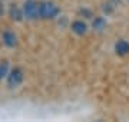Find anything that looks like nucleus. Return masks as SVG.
I'll list each match as a JSON object with an SVG mask.
<instances>
[{"label":"nucleus","instance_id":"nucleus-5","mask_svg":"<svg viewBox=\"0 0 129 122\" xmlns=\"http://www.w3.org/2000/svg\"><path fill=\"white\" fill-rule=\"evenodd\" d=\"M10 17H12V20H14V22H22V20L24 19V14H23V9H20L17 5H12L10 6Z\"/></svg>","mask_w":129,"mask_h":122},{"label":"nucleus","instance_id":"nucleus-7","mask_svg":"<svg viewBox=\"0 0 129 122\" xmlns=\"http://www.w3.org/2000/svg\"><path fill=\"white\" fill-rule=\"evenodd\" d=\"M72 30H73L76 35L82 36V35H85V33H86L88 26H86V23H85V22H82V20H76V22H73V23H72Z\"/></svg>","mask_w":129,"mask_h":122},{"label":"nucleus","instance_id":"nucleus-10","mask_svg":"<svg viewBox=\"0 0 129 122\" xmlns=\"http://www.w3.org/2000/svg\"><path fill=\"white\" fill-rule=\"evenodd\" d=\"M3 14H5V7H3V3L0 2V17H2Z\"/></svg>","mask_w":129,"mask_h":122},{"label":"nucleus","instance_id":"nucleus-6","mask_svg":"<svg viewBox=\"0 0 129 122\" xmlns=\"http://www.w3.org/2000/svg\"><path fill=\"white\" fill-rule=\"evenodd\" d=\"M115 52L119 55V56H125L129 53V43L126 40H119L116 42L115 45Z\"/></svg>","mask_w":129,"mask_h":122},{"label":"nucleus","instance_id":"nucleus-3","mask_svg":"<svg viewBox=\"0 0 129 122\" xmlns=\"http://www.w3.org/2000/svg\"><path fill=\"white\" fill-rule=\"evenodd\" d=\"M22 82H23V72L19 68H14L7 73V85L10 88H17Z\"/></svg>","mask_w":129,"mask_h":122},{"label":"nucleus","instance_id":"nucleus-8","mask_svg":"<svg viewBox=\"0 0 129 122\" xmlns=\"http://www.w3.org/2000/svg\"><path fill=\"white\" fill-rule=\"evenodd\" d=\"M106 26V22L103 17H95V20H93L92 23V27L95 29V30H98V32H102L103 29H105Z\"/></svg>","mask_w":129,"mask_h":122},{"label":"nucleus","instance_id":"nucleus-4","mask_svg":"<svg viewBox=\"0 0 129 122\" xmlns=\"http://www.w3.org/2000/svg\"><path fill=\"white\" fill-rule=\"evenodd\" d=\"M2 39H3V43H5L7 47H14L16 43H17V39H16V35L10 30H6V32L2 33Z\"/></svg>","mask_w":129,"mask_h":122},{"label":"nucleus","instance_id":"nucleus-9","mask_svg":"<svg viewBox=\"0 0 129 122\" xmlns=\"http://www.w3.org/2000/svg\"><path fill=\"white\" fill-rule=\"evenodd\" d=\"M9 73V63L7 62H3V63H0V80L6 78Z\"/></svg>","mask_w":129,"mask_h":122},{"label":"nucleus","instance_id":"nucleus-2","mask_svg":"<svg viewBox=\"0 0 129 122\" xmlns=\"http://www.w3.org/2000/svg\"><path fill=\"white\" fill-rule=\"evenodd\" d=\"M23 14L27 20H36L39 17V3L35 0H26L23 5Z\"/></svg>","mask_w":129,"mask_h":122},{"label":"nucleus","instance_id":"nucleus-1","mask_svg":"<svg viewBox=\"0 0 129 122\" xmlns=\"http://www.w3.org/2000/svg\"><path fill=\"white\" fill-rule=\"evenodd\" d=\"M59 7L56 3L53 2H49V0H45V2H40L39 3V17L40 19H55L57 17V14H59Z\"/></svg>","mask_w":129,"mask_h":122}]
</instances>
